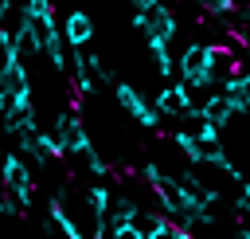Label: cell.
<instances>
[{
  "instance_id": "6da1fadb",
  "label": "cell",
  "mask_w": 250,
  "mask_h": 239,
  "mask_svg": "<svg viewBox=\"0 0 250 239\" xmlns=\"http://www.w3.org/2000/svg\"><path fill=\"white\" fill-rule=\"evenodd\" d=\"M133 27H141L148 39L172 43V35H176V16H172V8H168L164 0H152L148 8L133 12Z\"/></svg>"
},
{
  "instance_id": "7a4b0ae2",
  "label": "cell",
  "mask_w": 250,
  "mask_h": 239,
  "mask_svg": "<svg viewBox=\"0 0 250 239\" xmlns=\"http://www.w3.org/2000/svg\"><path fill=\"white\" fill-rule=\"evenodd\" d=\"M113 94H117V106H121L129 118H137L145 129H156V125H160V114L137 94V86H129V82H113Z\"/></svg>"
},
{
  "instance_id": "3957f363",
  "label": "cell",
  "mask_w": 250,
  "mask_h": 239,
  "mask_svg": "<svg viewBox=\"0 0 250 239\" xmlns=\"http://www.w3.org/2000/svg\"><path fill=\"white\" fill-rule=\"evenodd\" d=\"M55 141H59L62 153H74V157H82L90 149V137H86V129L78 125L74 114H59L55 118Z\"/></svg>"
},
{
  "instance_id": "277c9868",
  "label": "cell",
  "mask_w": 250,
  "mask_h": 239,
  "mask_svg": "<svg viewBox=\"0 0 250 239\" xmlns=\"http://www.w3.org/2000/svg\"><path fill=\"white\" fill-rule=\"evenodd\" d=\"M0 180H4V188L12 192V196H20L23 204L31 200V192H35V184H31V168H27V161L23 157H4V172H0Z\"/></svg>"
},
{
  "instance_id": "5b68a950",
  "label": "cell",
  "mask_w": 250,
  "mask_h": 239,
  "mask_svg": "<svg viewBox=\"0 0 250 239\" xmlns=\"http://www.w3.org/2000/svg\"><path fill=\"white\" fill-rule=\"evenodd\" d=\"M191 114H195V118H203V121H207V125H215V129L230 125V118H234V110L227 106V98H223V94H207Z\"/></svg>"
},
{
  "instance_id": "8992f818",
  "label": "cell",
  "mask_w": 250,
  "mask_h": 239,
  "mask_svg": "<svg viewBox=\"0 0 250 239\" xmlns=\"http://www.w3.org/2000/svg\"><path fill=\"white\" fill-rule=\"evenodd\" d=\"M156 114H168V118H188L191 114V98L184 86H164L156 94Z\"/></svg>"
},
{
  "instance_id": "52a82bcc",
  "label": "cell",
  "mask_w": 250,
  "mask_h": 239,
  "mask_svg": "<svg viewBox=\"0 0 250 239\" xmlns=\"http://www.w3.org/2000/svg\"><path fill=\"white\" fill-rule=\"evenodd\" d=\"M62 35H66L70 47H86V43L94 39V20H90L86 12H70L66 24H62Z\"/></svg>"
},
{
  "instance_id": "ba28073f",
  "label": "cell",
  "mask_w": 250,
  "mask_h": 239,
  "mask_svg": "<svg viewBox=\"0 0 250 239\" xmlns=\"http://www.w3.org/2000/svg\"><path fill=\"white\" fill-rule=\"evenodd\" d=\"M207 63H211V43H203V39H199V43H188L184 55H180V71H184V78L207 71Z\"/></svg>"
},
{
  "instance_id": "9c48e42d",
  "label": "cell",
  "mask_w": 250,
  "mask_h": 239,
  "mask_svg": "<svg viewBox=\"0 0 250 239\" xmlns=\"http://www.w3.org/2000/svg\"><path fill=\"white\" fill-rule=\"evenodd\" d=\"M27 153H31L35 161H55V157H62V149H59L55 133H43V129H35V133H31V141H27Z\"/></svg>"
},
{
  "instance_id": "30bf717a",
  "label": "cell",
  "mask_w": 250,
  "mask_h": 239,
  "mask_svg": "<svg viewBox=\"0 0 250 239\" xmlns=\"http://www.w3.org/2000/svg\"><path fill=\"white\" fill-rule=\"evenodd\" d=\"M148 51H152L156 74H160V78H168V74H172V55H168V43H160V39H148Z\"/></svg>"
},
{
  "instance_id": "8fae6325",
  "label": "cell",
  "mask_w": 250,
  "mask_h": 239,
  "mask_svg": "<svg viewBox=\"0 0 250 239\" xmlns=\"http://www.w3.org/2000/svg\"><path fill=\"white\" fill-rule=\"evenodd\" d=\"M86 208H90L94 215H105V212H109V188H105V184H94V188L86 192Z\"/></svg>"
},
{
  "instance_id": "7c38bea8",
  "label": "cell",
  "mask_w": 250,
  "mask_h": 239,
  "mask_svg": "<svg viewBox=\"0 0 250 239\" xmlns=\"http://www.w3.org/2000/svg\"><path fill=\"white\" fill-rule=\"evenodd\" d=\"M82 161H86V172H90L94 180H102V176H109V165H105V161H102V157H98L94 149H86V153H82Z\"/></svg>"
},
{
  "instance_id": "4fadbf2b",
  "label": "cell",
  "mask_w": 250,
  "mask_h": 239,
  "mask_svg": "<svg viewBox=\"0 0 250 239\" xmlns=\"http://www.w3.org/2000/svg\"><path fill=\"white\" fill-rule=\"evenodd\" d=\"M23 16H51V0H27Z\"/></svg>"
},
{
  "instance_id": "5bb4252c",
  "label": "cell",
  "mask_w": 250,
  "mask_h": 239,
  "mask_svg": "<svg viewBox=\"0 0 250 239\" xmlns=\"http://www.w3.org/2000/svg\"><path fill=\"white\" fill-rule=\"evenodd\" d=\"M195 4H199L203 12H211V16H223V12H227V0H195Z\"/></svg>"
},
{
  "instance_id": "9a60e30c",
  "label": "cell",
  "mask_w": 250,
  "mask_h": 239,
  "mask_svg": "<svg viewBox=\"0 0 250 239\" xmlns=\"http://www.w3.org/2000/svg\"><path fill=\"white\" fill-rule=\"evenodd\" d=\"M109 239H141V235H137L129 223H121V227H113V231H109Z\"/></svg>"
},
{
  "instance_id": "2e32d148",
  "label": "cell",
  "mask_w": 250,
  "mask_h": 239,
  "mask_svg": "<svg viewBox=\"0 0 250 239\" xmlns=\"http://www.w3.org/2000/svg\"><path fill=\"white\" fill-rule=\"evenodd\" d=\"M227 12H238V16H250V0H227Z\"/></svg>"
},
{
  "instance_id": "e0dca14e",
  "label": "cell",
  "mask_w": 250,
  "mask_h": 239,
  "mask_svg": "<svg viewBox=\"0 0 250 239\" xmlns=\"http://www.w3.org/2000/svg\"><path fill=\"white\" fill-rule=\"evenodd\" d=\"M238 212L250 215V184H242V196H238Z\"/></svg>"
},
{
  "instance_id": "ac0fdd59",
  "label": "cell",
  "mask_w": 250,
  "mask_h": 239,
  "mask_svg": "<svg viewBox=\"0 0 250 239\" xmlns=\"http://www.w3.org/2000/svg\"><path fill=\"white\" fill-rule=\"evenodd\" d=\"M242 74V94H246V102H250V71H238Z\"/></svg>"
},
{
  "instance_id": "d6986e66",
  "label": "cell",
  "mask_w": 250,
  "mask_h": 239,
  "mask_svg": "<svg viewBox=\"0 0 250 239\" xmlns=\"http://www.w3.org/2000/svg\"><path fill=\"white\" fill-rule=\"evenodd\" d=\"M8 12H12V0H0V20H4Z\"/></svg>"
}]
</instances>
